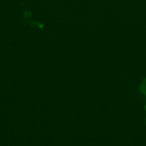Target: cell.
<instances>
[{
    "mask_svg": "<svg viewBox=\"0 0 146 146\" xmlns=\"http://www.w3.org/2000/svg\"><path fill=\"white\" fill-rule=\"evenodd\" d=\"M140 91L144 95H146V78H145L141 82L140 86Z\"/></svg>",
    "mask_w": 146,
    "mask_h": 146,
    "instance_id": "cell-1",
    "label": "cell"
},
{
    "mask_svg": "<svg viewBox=\"0 0 146 146\" xmlns=\"http://www.w3.org/2000/svg\"><path fill=\"white\" fill-rule=\"evenodd\" d=\"M145 111H146V104H145Z\"/></svg>",
    "mask_w": 146,
    "mask_h": 146,
    "instance_id": "cell-2",
    "label": "cell"
}]
</instances>
